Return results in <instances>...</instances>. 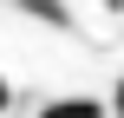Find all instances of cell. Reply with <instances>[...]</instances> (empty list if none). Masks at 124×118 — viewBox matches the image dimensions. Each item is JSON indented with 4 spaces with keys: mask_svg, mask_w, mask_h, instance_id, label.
<instances>
[{
    "mask_svg": "<svg viewBox=\"0 0 124 118\" xmlns=\"http://www.w3.org/2000/svg\"><path fill=\"white\" fill-rule=\"evenodd\" d=\"M7 105H13V85H7V79H0V118H7Z\"/></svg>",
    "mask_w": 124,
    "mask_h": 118,
    "instance_id": "2",
    "label": "cell"
},
{
    "mask_svg": "<svg viewBox=\"0 0 124 118\" xmlns=\"http://www.w3.org/2000/svg\"><path fill=\"white\" fill-rule=\"evenodd\" d=\"M111 112H118V118H124V79H118V92H111Z\"/></svg>",
    "mask_w": 124,
    "mask_h": 118,
    "instance_id": "3",
    "label": "cell"
},
{
    "mask_svg": "<svg viewBox=\"0 0 124 118\" xmlns=\"http://www.w3.org/2000/svg\"><path fill=\"white\" fill-rule=\"evenodd\" d=\"M39 118H111V112H105L98 99H52Z\"/></svg>",
    "mask_w": 124,
    "mask_h": 118,
    "instance_id": "1",
    "label": "cell"
}]
</instances>
